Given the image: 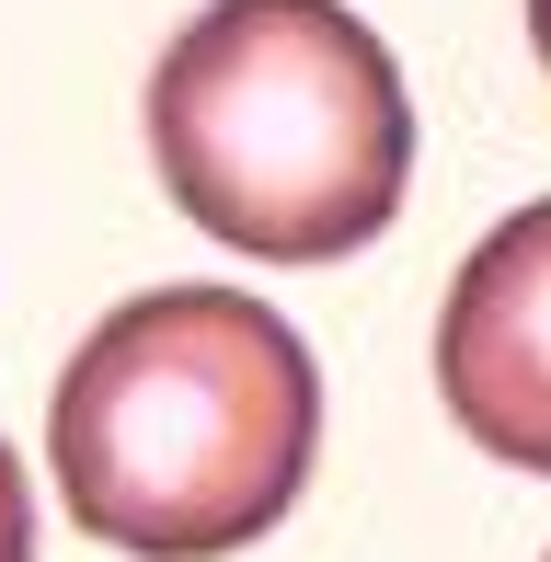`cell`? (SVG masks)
Wrapping results in <instances>:
<instances>
[{
	"mask_svg": "<svg viewBox=\"0 0 551 562\" xmlns=\"http://www.w3.org/2000/svg\"><path fill=\"white\" fill-rule=\"evenodd\" d=\"M322 368L254 288H149L58 368L46 459L92 540L138 562H230L299 505Z\"/></svg>",
	"mask_w": 551,
	"mask_h": 562,
	"instance_id": "cell-1",
	"label": "cell"
},
{
	"mask_svg": "<svg viewBox=\"0 0 551 562\" xmlns=\"http://www.w3.org/2000/svg\"><path fill=\"white\" fill-rule=\"evenodd\" d=\"M172 207L254 265H345L403 218L414 92L345 0H207L149 69Z\"/></svg>",
	"mask_w": 551,
	"mask_h": 562,
	"instance_id": "cell-2",
	"label": "cell"
},
{
	"mask_svg": "<svg viewBox=\"0 0 551 562\" xmlns=\"http://www.w3.org/2000/svg\"><path fill=\"white\" fill-rule=\"evenodd\" d=\"M437 402L483 459L551 471V195L494 218L437 311Z\"/></svg>",
	"mask_w": 551,
	"mask_h": 562,
	"instance_id": "cell-3",
	"label": "cell"
},
{
	"mask_svg": "<svg viewBox=\"0 0 551 562\" xmlns=\"http://www.w3.org/2000/svg\"><path fill=\"white\" fill-rule=\"evenodd\" d=\"M0 562H35V494H23L12 448H0Z\"/></svg>",
	"mask_w": 551,
	"mask_h": 562,
	"instance_id": "cell-4",
	"label": "cell"
},
{
	"mask_svg": "<svg viewBox=\"0 0 551 562\" xmlns=\"http://www.w3.org/2000/svg\"><path fill=\"white\" fill-rule=\"evenodd\" d=\"M529 46H540V69H551V0H529Z\"/></svg>",
	"mask_w": 551,
	"mask_h": 562,
	"instance_id": "cell-5",
	"label": "cell"
},
{
	"mask_svg": "<svg viewBox=\"0 0 551 562\" xmlns=\"http://www.w3.org/2000/svg\"><path fill=\"white\" fill-rule=\"evenodd\" d=\"M540 562H551V551H540Z\"/></svg>",
	"mask_w": 551,
	"mask_h": 562,
	"instance_id": "cell-6",
	"label": "cell"
}]
</instances>
